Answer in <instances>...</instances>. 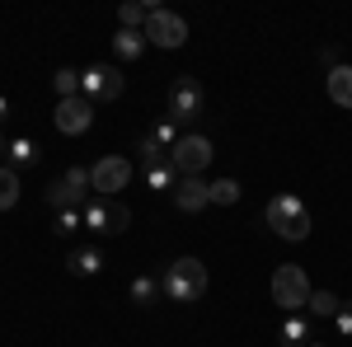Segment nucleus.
Segmentation results:
<instances>
[{"label":"nucleus","mask_w":352,"mask_h":347,"mask_svg":"<svg viewBox=\"0 0 352 347\" xmlns=\"http://www.w3.org/2000/svg\"><path fill=\"white\" fill-rule=\"evenodd\" d=\"M80 221L89 225V235H122L132 225V207L118 197H89L80 207Z\"/></svg>","instance_id":"4"},{"label":"nucleus","mask_w":352,"mask_h":347,"mask_svg":"<svg viewBox=\"0 0 352 347\" xmlns=\"http://www.w3.org/2000/svg\"><path fill=\"white\" fill-rule=\"evenodd\" d=\"M151 10H160V5H155V0H127V5H118V28H136V33H146Z\"/></svg>","instance_id":"15"},{"label":"nucleus","mask_w":352,"mask_h":347,"mask_svg":"<svg viewBox=\"0 0 352 347\" xmlns=\"http://www.w3.org/2000/svg\"><path fill=\"white\" fill-rule=\"evenodd\" d=\"M5 146H10V141H5V136H0V160H5Z\"/></svg>","instance_id":"30"},{"label":"nucleus","mask_w":352,"mask_h":347,"mask_svg":"<svg viewBox=\"0 0 352 347\" xmlns=\"http://www.w3.org/2000/svg\"><path fill=\"white\" fill-rule=\"evenodd\" d=\"M338 305H343V300H338L333 291H324V287H320V291L310 295V305H305V310H310L315 320H333V315H338Z\"/></svg>","instance_id":"22"},{"label":"nucleus","mask_w":352,"mask_h":347,"mask_svg":"<svg viewBox=\"0 0 352 347\" xmlns=\"http://www.w3.org/2000/svg\"><path fill=\"white\" fill-rule=\"evenodd\" d=\"M146 43L151 47H164V52H179L184 43H188V24L174 14V10H151V19H146Z\"/></svg>","instance_id":"8"},{"label":"nucleus","mask_w":352,"mask_h":347,"mask_svg":"<svg viewBox=\"0 0 352 347\" xmlns=\"http://www.w3.org/2000/svg\"><path fill=\"white\" fill-rule=\"evenodd\" d=\"M202 104H207V94H202V85L192 80V76H179V80L169 85V117H174V122L197 117V113H202Z\"/></svg>","instance_id":"11"},{"label":"nucleus","mask_w":352,"mask_h":347,"mask_svg":"<svg viewBox=\"0 0 352 347\" xmlns=\"http://www.w3.org/2000/svg\"><path fill=\"white\" fill-rule=\"evenodd\" d=\"M127 89V76L118 71V66H89L80 71V94L94 104V99H118Z\"/></svg>","instance_id":"10"},{"label":"nucleus","mask_w":352,"mask_h":347,"mask_svg":"<svg viewBox=\"0 0 352 347\" xmlns=\"http://www.w3.org/2000/svg\"><path fill=\"white\" fill-rule=\"evenodd\" d=\"M263 216H268V230L277 240H287V244L310 240V207H305V197H296V192H277Z\"/></svg>","instance_id":"1"},{"label":"nucleus","mask_w":352,"mask_h":347,"mask_svg":"<svg viewBox=\"0 0 352 347\" xmlns=\"http://www.w3.org/2000/svg\"><path fill=\"white\" fill-rule=\"evenodd\" d=\"M174 207L188 212V216H197L202 207H212V183H207V179H179V188H174Z\"/></svg>","instance_id":"12"},{"label":"nucleus","mask_w":352,"mask_h":347,"mask_svg":"<svg viewBox=\"0 0 352 347\" xmlns=\"http://www.w3.org/2000/svg\"><path fill=\"white\" fill-rule=\"evenodd\" d=\"M80 225H85V221H80V212H56V221H52V235H61V240H66V235H76Z\"/></svg>","instance_id":"27"},{"label":"nucleus","mask_w":352,"mask_h":347,"mask_svg":"<svg viewBox=\"0 0 352 347\" xmlns=\"http://www.w3.org/2000/svg\"><path fill=\"white\" fill-rule=\"evenodd\" d=\"M151 136L160 141L164 150H174V146H179V136H184V132H179V122H174V117H164V122H155V132H151Z\"/></svg>","instance_id":"26"},{"label":"nucleus","mask_w":352,"mask_h":347,"mask_svg":"<svg viewBox=\"0 0 352 347\" xmlns=\"http://www.w3.org/2000/svg\"><path fill=\"white\" fill-rule=\"evenodd\" d=\"M305 347H324V343H315V338H310V343H305Z\"/></svg>","instance_id":"31"},{"label":"nucleus","mask_w":352,"mask_h":347,"mask_svg":"<svg viewBox=\"0 0 352 347\" xmlns=\"http://www.w3.org/2000/svg\"><path fill=\"white\" fill-rule=\"evenodd\" d=\"M66 267H71L76 277H94V272L104 267V254H99V249H76V254L66 258Z\"/></svg>","instance_id":"19"},{"label":"nucleus","mask_w":352,"mask_h":347,"mask_svg":"<svg viewBox=\"0 0 352 347\" xmlns=\"http://www.w3.org/2000/svg\"><path fill=\"white\" fill-rule=\"evenodd\" d=\"M10 113H14V104H10V99H5V94H0V122H5V117H10Z\"/></svg>","instance_id":"29"},{"label":"nucleus","mask_w":352,"mask_h":347,"mask_svg":"<svg viewBox=\"0 0 352 347\" xmlns=\"http://www.w3.org/2000/svg\"><path fill=\"white\" fill-rule=\"evenodd\" d=\"M5 164L19 174V169H33L38 164V141L33 136H14L10 146H5Z\"/></svg>","instance_id":"14"},{"label":"nucleus","mask_w":352,"mask_h":347,"mask_svg":"<svg viewBox=\"0 0 352 347\" xmlns=\"http://www.w3.org/2000/svg\"><path fill=\"white\" fill-rule=\"evenodd\" d=\"M240 179H217V183H212V207H235V202H240Z\"/></svg>","instance_id":"25"},{"label":"nucleus","mask_w":352,"mask_h":347,"mask_svg":"<svg viewBox=\"0 0 352 347\" xmlns=\"http://www.w3.org/2000/svg\"><path fill=\"white\" fill-rule=\"evenodd\" d=\"M146 188H151V192H174V188H179L174 164H155V169H146Z\"/></svg>","instance_id":"20"},{"label":"nucleus","mask_w":352,"mask_h":347,"mask_svg":"<svg viewBox=\"0 0 352 347\" xmlns=\"http://www.w3.org/2000/svg\"><path fill=\"white\" fill-rule=\"evenodd\" d=\"M52 89H56V99H76L80 94V71H71V66L52 71Z\"/></svg>","instance_id":"21"},{"label":"nucleus","mask_w":352,"mask_h":347,"mask_svg":"<svg viewBox=\"0 0 352 347\" xmlns=\"http://www.w3.org/2000/svg\"><path fill=\"white\" fill-rule=\"evenodd\" d=\"M207 287H212L207 263H202V258H192V254L174 258V263H169V272H164V295H169V300H179V305L202 300V295H207Z\"/></svg>","instance_id":"2"},{"label":"nucleus","mask_w":352,"mask_h":347,"mask_svg":"<svg viewBox=\"0 0 352 347\" xmlns=\"http://www.w3.org/2000/svg\"><path fill=\"white\" fill-rule=\"evenodd\" d=\"M333 328H338L343 338H352V300H343V305H338V315H333Z\"/></svg>","instance_id":"28"},{"label":"nucleus","mask_w":352,"mask_h":347,"mask_svg":"<svg viewBox=\"0 0 352 347\" xmlns=\"http://www.w3.org/2000/svg\"><path fill=\"white\" fill-rule=\"evenodd\" d=\"M89 188H94V183H89V169L76 164V169H66V174L43 192V202H47L52 212H80L85 202H89Z\"/></svg>","instance_id":"5"},{"label":"nucleus","mask_w":352,"mask_h":347,"mask_svg":"<svg viewBox=\"0 0 352 347\" xmlns=\"http://www.w3.org/2000/svg\"><path fill=\"white\" fill-rule=\"evenodd\" d=\"M19 202V174L10 164H0V212H10Z\"/></svg>","instance_id":"24"},{"label":"nucleus","mask_w":352,"mask_h":347,"mask_svg":"<svg viewBox=\"0 0 352 347\" xmlns=\"http://www.w3.org/2000/svg\"><path fill=\"white\" fill-rule=\"evenodd\" d=\"M329 99L338 108H352V66H333L329 71Z\"/></svg>","instance_id":"18"},{"label":"nucleus","mask_w":352,"mask_h":347,"mask_svg":"<svg viewBox=\"0 0 352 347\" xmlns=\"http://www.w3.org/2000/svg\"><path fill=\"white\" fill-rule=\"evenodd\" d=\"M52 122H56L61 136H85L89 127H94V104H89L85 94H76V99H56Z\"/></svg>","instance_id":"9"},{"label":"nucleus","mask_w":352,"mask_h":347,"mask_svg":"<svg viewBox=\"0 0 352 347\" xmlns=\"http://www.w3.org/2000/svg\"><path fill=\"white\" fill-rule=\"evenodd\" d=\"M310 277H305V267L300 263H282L272 272V300H277V310H287V315H300L305 305H310Z\"/></svg>","instance_id":"3"},{"label":"nucleus","mask_w":352,"mask_h":347,"mask_svg":"<svg viewBox=\"0 0 352 347\" xmlns=\"http://www.w3.org/2000/svg\"><path fill=\"white\" fill-rule=\"evenodd\" d=\"M310 333H315V328H310L305 315H287L282 328H277V343H282V347H305V343H310Z\"/></svg>","instance_id":"17"},{"label":"nucleus","mask_w":352,"mask_h":347,"mask_svg":"<svg viewBox=\"0 0 352 347\" xmlns=\"http://www.w3.org/2000/svg\"><path fill=\"white\" fill-rule=\"evenodd\" d=\"M136 164H141V169H155V164H169V160H164V146L155 141V136H141V146H136Z\"/></svg>","instance_id":"23"},{"label":"nucleus","mask_w":352,"mask_h":347,"mask_svg":"<svg viewBox=\"0 0 352 347\" xmlns=\"http://www.w3.org/2000/svg\"><path fill=\"white\" fill-rule=\"evenodd\" d=\"M127 295H132V305H155V300H164V277H155V272H141V277H132V287H127Z\"/></svg>","instance_id":"13"},{"label":"nucleus","mask_w":352,"mask_h":347,"mask_svg":"<svg viewBox=\"0 0 352 347\" xmlns=\"http://www.w3.org/2000/svg\"><path fill=\"white\" fill-rule=\"evenodd\" d=\"M132 174H136V164L127 155H104V160L89 164V183H94L99 197H118L122 188L132 183Z\"/></svg>","instance_id":"7"},{"label":"nucleus","mask_w":352,"mask_h":347,"mask_svg":"<svg viewBox=\"0 0 352 347\" xmlns=\"http://www.w3.org/2000/svg\"><path fill=\"white\" fill-rule=\"evenodd\" d=\"M212 155H217L212 141L188 132V136H179V146L169 150V164H174V174H184V179H202V169L212 164Z\"/></svg>","instance_id":"6"},{"label":"nucleus","mask_w":352,"mask_h":347,"mask_svg":"<svg viewBox=\"0 0 352 347\" xmlns=\"http://www.w3.org/2000/svg\"><path fill=\"white\" fill-rule=\"evenodd\" d=\"M146 47H151V43H146V33H136V28H118V33H113V56H118V61H136Z\"/></svg>","instance_id":"16"}]
</instances>
